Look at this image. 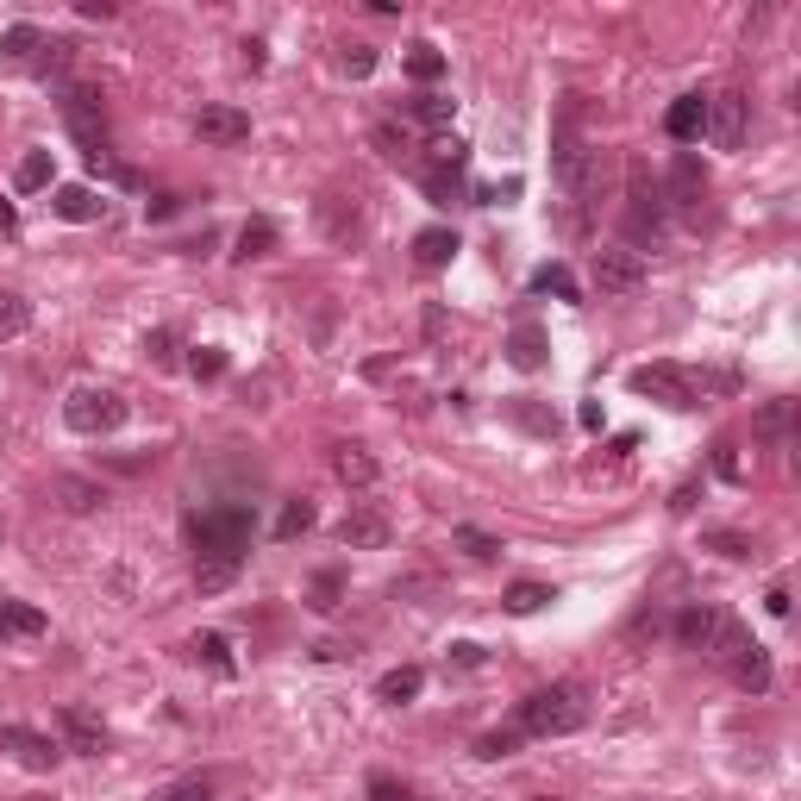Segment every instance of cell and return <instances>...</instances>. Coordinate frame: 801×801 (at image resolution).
Listing matches in <instances>:
<instances>
[{
	"instance_id": "obj_35",
	"label": "cell",
	"mask_w": 801,
	"mask_h": 801,
	"mask_svg": "<svg viewBox=\"0 0 801 801\" xmlns=\"http://www.w3.org/2000/svg\"><path fill=\"white\" fill-rule=\"evenodd\" d=\"M520 726H495V732H482V739H476V757H489V764H495V757H514V751H520Z\"/></svg>"
},
{
	"instance_id": "obj_30",
	"label": "cell",
	"mask_w": 801,
	"mask_h": 801,
	"mask_svg": "<svg viewBox=\"0 0 801 801\" xmlns=\"http://www.w3.org/2000/svg\"><path fill=\"white\" fill-rule=\"evenodd\" d=\"M13 188H20V195H38V188H50V150H25L20 170H13Z\"/></svg>"
},
{
	"instance_id": "obj_4",
	"label": "cell",
	"mask_w": 801,
	"mask_h": 801,
	"mask_svg": "<svg viewBox=\"0 0 801 801\" xmlns=\"http://www.w3.org/2000/svg\"><path fill=\"white\" fill-rule=\"evenodd\" d=\"M714 657H726V670L739 676V689H751V695H764L771 689V657H764V645L751 639L745 626H720V645H714Z\"/></svg>"
},
{
	"instance_id": "obj_44",
	"label": "cell",
	"mask_w": 801,
	"mask_h": 801,
	"mask_svg": "<svg viewBox=\"0 0 801 801\" xmlns=\"http://www.w3.org/2000/svg\"><path fill=\"white\" fill-rule=\"evenodd\" d=\"M188 370H195L200 382H220V375H225V350H213V345H200L195 357H188Z\"/></svg>"
},
{
	"instance_id": "obj_10",
	"label": "cell",
	"mask_w": 801,
	"mask_h": 801,
	"mask_svg": "<svg viewBox=\"0 0 801 801\" xmlns=\"http://www.w3.org/2000/svg\"><path fill=\"white\" fill-rule=\"evenodd\" d=\"M745 113H751V100L739 95V88H726V95L707 100V138L720 150H739V138H745Z\"/></svg>"
},
{
	"instance_id": "obj_8",
	"label": "cell",
	"mask_w": 801,
	"mask_h": 801,
	"mask_svg": "<svg viewBox=\"0 0 801 801\" xmlns=\"http://www.w3.org/2000/svg\"><path fill=\"white\" fill-rule=\"evenodd\" d=\"M595 288L601 295H639L645 288V257H632L626 245L595 250Z\"/></svg>"
},
{
	"instance_id": "obj_12",
	"label": "cell",
	"mask_w": 801,
	"mask_h": 801,
	"mask_svg": "<svg viewBox=\"0 0 801 801\" xmlns=\"http://www.w3.org/2000/svg\"><path fill=\"white\" fill-rule=\"evenodd\" d=\"M0 751H13L25 771H50V764L63 757V745L45 739V732H32V726H0Z\"/></svg>"
},
{
	"instance_id": "obj_53",
	"label": "cell",
	"mask_w": 801,
	"mask_h": 801,
	"mask_svg": "<svg viewBox=\"0 0 801 801\" xmlns=\"http://www.w3.org/2000/svg\"><path fill=\"white\" fill-rule=\"evenodd\" d=\"M207 796H213L207 782H182V789H170V796H163V801H207Z\"/></svg>"
},
{
	"instance_id": "obj_40",
	"label": "cell",
	"mask_w": 801,
	"mask_h": 801,
	"mask_svg": "<svg viewBox=\"0 0 801 801\" xmlns=\"http://www.w3.org/2000/svg\"><path fill=\"white\" fill-rule=\"evenodd\" d=\"M514 420H520L526 432H539V439H557V414L539 407V401H514Z\"/></svg>"
},
{
	"instance_id": "obj_11",
	"label": "cell",
	"mask_w": 801,
	"mask_h": 801,
	"mask_svg": "<svg viewBox=\"0 0 801 801\" xmlns=\"http://www.w3.org/2000/svg\"><path fill=\"white\" fill-rule=\"evenodd\" d=\"M720 626H726L720 607L689 601V607L676 614V645H682V651H714V645H720Z\"/></svg>"
},
{
	"instance_id": "obj_52",
	"label": "cell",
	"mask_w": 801,
	"mask_h": 801,
	"mask_svg": "<svg viewBox=\"0 0 801 801\" xmlns=\"http://www.w3.org/2000/svg\"><path fill=\"white\" fill-rule=\"evenodd\" d=\"M451 664H464V670H476V664H482V645H470V639H464V645H451Z\"/></svg>"
},
{
	"instance_id": "obj_51",
	"label": "cell",
	"mask_w": 801,
	"mask_h": 801,
	"mask_svg": "<svg viewBox=\"0 0 801 801\" xmlns=\"http://www.w3.org/2000/svg\"><path fill=\"white\" fill-rule=\"evenodd\" d=\"M576 420H582V432H601L607 414H601V401H582V414H576Z\"/></svg>"
},
{
	"instance_id": "obj_22",
	"label": "cell",
	"mask_w": 801,
	"mask_h": 801,
	"mask_svg": "<svg viewBox=\"0 0 801 801\" xmlns=\"http://www.w3.org/2000/svg\"><path fill=\"white\" fill-rule=\"evenodd\" d=\"M451 257H457V232L451 225H426L420 238H414V263L420 270H445Z\"/></svg>"
},
{
	"instance_id": "obj_6",
	"label": "cell",
	"mask_w": 801,
	"mask_h": 801,
	"mask_svg": "<svg viewBox=\"0 0 801 801\" xmlns=\"http://www.w3.org/2000/svg\"><path fill=\"white\" fill-rule=\"evenodd\" d=\"M63 120H70V132L82 138L88 157L107 150V100H100L95 82H70V88H63Z\"/></svg>"
},
{
	"instance_id": "obj_33",
	"label": "cell",
	"mask_w": 801,
	"mask_h": 801,
	"mask_svg": "<svg viewBox=\"0 0 801 801\" xmlns=\"http://www.w3.org/2000/svg\"><path fill=\"white\" fill-rule=\"evenodd\" d=\"M338 601H345V576L338 570H320L313 582H307V607H313V614H332Z\"/></svg>"
},
{
	"instance_id": "obj_45",
	"label": "cell",
	"mask_w": 801,
	"mask_h": 801,
	"mask_svg": "<svg viewBox=\"0 0 801 801\" xmlns=\"http://www.w3.org/2000/svg\"><path fill=\"white\" fill-rule=\"evenodd\" d=\"M714 476H720V482H745V470H739V445H732V439L714 445Z\"/></svg>"
},
{
	"instance_id": "obj_32",
	"label": "cell",
	"mask_w": 801,
	"mask_h": 801,
	"mask_svg": "<svg viewBox=\"0 0 801 801\" xmlns=\"http://www.w3.org/2000/svg\"><path fill=\"white\" fill-rule=\"evenodd\" d=\"M25 325H32V300L20 288H0V338H20Z\"/></svg>"
},
{
	"instance_id": "obj_13",
	"label": "cell",
	"mask_w": 801,
	"mask_h": 801,
	"mask_svg": "<svg viewBox=\"0 0 801 801\" xmlns=\"http://www.w3.org/2000/svg\"><path fill=\"white\" fill-rule=\"evenodd\" d=\"M313 220H320V232L332 238V245H350V238L363 232V213H357V200L350 195H320Z\"/></svg>"
},
{
	"instance_id": "obj_42",
	"label": "cell",
	"mask_w": 801,
	"mask_h": 801,
	"mask_svg": "<svg viewBox=\"0 0 801 801\" xmlns=\"http://www.w3.org/2000/svg\"><path fill=\"white\" fill-rule=\"evenodd\" d=\"M70 57H75L70 38H50L45 57H38V75H45V82H50V75H70Z\"/></svg>"
},
{
	"instance_id": "obj_49",
	"label": "cell",
	"mask_w": 801,
	"mask_h": 801,
	"mask_svg": "<svg viewBox=\"0 0 801 801\" xmlns=\"http://www.w3.org/2000/svg\"><path fill=\"white\" fill-rule=\"evenodd\" d=\"M370 70H375V45H345V75H357V82H363Z\"/></svg>"
},
{
	"instance_id": "obj_18",
	"label": "cell",
	"mask_w": 801,
	"mask_h": 801,
	"mask_svg": "<svg viewBox=\"0 0 801 801\" xmlns=\"http://www.w3.org/2000/svg\"><path fill=\"white\" fill-rule=\"evenodd\" d=\"M238 570H245V557L207 551V557H195V589H200V595H220V589H232V582H238Z\"/></svg>"
},
{
	"instance_id": "obj_27",
	"label": "cell",
	"mask_w": 801,
	"mask_h": 801,
	"mask_svg": "<svg viewBox=\"0 0 801 801\" xmlns=\"http://www.w3.org/2000/svg\"><path fill=\"white\" fill-rule=\"evenodd\" d=\"M401 113H407V120H420V125H432V132H439V125H451V113H457V100H445V95H432V88H426V95L401 100Z\"/></svg>"
},
{
	"instance_id": "obj_43",
	"label": "cell",
	"mask_w": 801,
	"mask_h": 801,
	"mask_svg": "<svg viewBox=\"0 0 801 801\" xmlns=\"http://www.w3.org/2000/svg\"><path fill=\"white\" fill-rule=\"evenodd\" d=\"M701 545L720 551V557H732V564H739V557H751V539H745V532H701Z\"/></svg>"
},
{
	"instance_id": "obj_57",
	"label": "cell",
	"mask_w": 801,
	"mask_h": 801,
	"mask_svg": "<svg viewBox=\"0 0 801 801\" xmlns=\"http://www.w3.org/2000/svg\"><path fill=\"white\" fill-rule=\"evenodd\" d=\"M532 801H551V796H532Z\"/></svg>"
},
{
	"instance_id": "obj_39",
	"label": "cell",
	"mask_w": 801,
	"mask_h": 801,
	"mask_svg": "<svg viewBox=\"0 0 801 801\" xmlns=\"http://www.w3.org/2000/svg\"><path fill=\"white\" fill-rule=\"evenodd\" d=\"M532 288H539V295H557V300H576V295H582V288H576V275L564 270V263H545V270L532 275Z\"/></svg>"
},
{
	"instance_id": "obj_16",
	"label": "cell",
	"mask_w": 801,
	"mask_h": 801,
	"mask_svg": "<svg viewBox=\"0 0 801 801\" xmlns=\"http://www.w3.org/2000/svg\"><path fill=\"white\" fill-rule=\"evenodd\" d=\"M701 195H707V163H701L695 150H676V163H670V200L695 207Z\"/></svg>"
},
{
	"instance_id": "obj_38",
	"label": "cell",
	"mask_w": 801,
	"mask_h": 801,
	"mask_svg": "<svg viewBox=\"0 0 801 801\" xmlns=\"http://www.w3.org/2000/svg\"><path fill=\"white\" fill-rule=\"evenodd\" d=\"M407 75H414V82H439V75H445V50H439V45H414V50H407Z\"/></svg>"
},
{
	"instance_id": "obj_54",
	"label": "cell",
	"mask_w": 801,
	"mask_h": 801,
	"mask_svg": "<svg viewBox=\"0 0 801 801\" xmlns=\"http://www.w3.org/2000/svg\"><path fill=\"white\" fill-rule=\"evenodd\" d=\"M175 207H182V195H157V200H150V207H145V213H150V220H170Z\"/></svg>"
},
{
	"instance_id": "obj_55",
	"label": "cell",
	"mask_w": 801,
	"mask_h": 801,
	"mask_svg": "<svg viewBox=\"0 0 801 801\" xmlns=\"http://www.w3.org/2000/svg\"><path fill=\"white\" fill-rule=\"evenodd\" d=\"M113 13H120L113 0H82V20H113Z\"/></svg>"
},
{
	"instance_id": "obj_23",
	"label": "cell",
	"mask_w": 801,
	"mask_h": 801,
	"mask_svg": "<svg viewBox=\"0 0 801 801\" xmlns=\"http://www.w3.org/2000/svg\"><path fill=\"white\" fill-rule=\"evenodd\" d=\"M338 539H345L350 551H382L389 545V520H382V514H345Z\"/></svg>"
},
{
	"instance_id": "obj_46",
	"label": "cell",
	"mask_w": 801,
	"mask_h": 801,
	"mask_svg": "<svg viewBox=\"0 0 801 801\" xmlns=\"http://www.w3.org/2000/svg\"><path fill=\"white\" fill-rule=\"evenodd\" d=\"M782 432H789V401H771L757 414V439H782Z\"/></svg>"
},
{
	"instance_id": "obj_20",
	"label": "cell",
	"mask_w": 801,
	"mask_h": 801,
	"mask_svg": "<svg viewBox=\"0 0 801 801\" xmlns=\"http://www.w3.org/2000/svg\"><path fill=\"white\" fill-rule=\"evenodd\" d=\"M45 607H32V601H7L0 595V632L7 639H45Z\"/></svg>"
},
{
	"instance_id": "obj_2",
	"label": "cell",
	"mask_w": 801,
	"mask_h": 801,
	"mask_svg": "<svg viewBox=\"0 0 801 801\" xmlns=\"http://www.w3.org/2000/svg\"><path fill=\"white\" fill-rule=\"evenodd\" d=\"M250 532H257V514L245 501H220V507H200L188 520V539H195V557L207 551H225V557H245L250 551Z\"/></svg>"
},
{
	"instance_id": "obj_14",
	"label": "cell",
	"mask_w": 801,
	"mask_h": 801,
	"mask_svg": "<svg viewBox=\"0 0 801 801\" xmlns=\"http://www.w3.org/2000/svg\"><path fill=\"white\" fill-rule=\"evenodd\" d=\"M50 213H57V220H70V225H88V220H100V213H107V200H100L95 188L70 182V188H57V195H50Z\"/></svg>"
},
{
	"instance_id": "obj_9",
	"label": "cell",
	"mask_w": 801,
	"mask_h": 801,
	"mask_svg": "<svg viewBox=\"0 0 801 801\" xmlns=\"http://www.w3.org/2000/svg\"><path fill=\"white\" fill-rule=\"evenodd\" d=\"M195 132H200V145L232 150V145H245V138H250V113H245V107L213 100V107H200V113H195Z\"/></svg>"
},
{
	"instance_id": "obj_26",
	"label": "cell",
	"mask_w": 801,
	"mask_h": 801,
	"mask_svg": "<svg viewBox=\"0 0 801 801\" xmlns=\"http://www.w3.org/2000/svg\"><path fill=\"white\" fill-rule=\"evenodd\" d=\"M188 657H195V664H207L213 676H232V670H238V664H232V645H225L220 632H195V639H188Z\"/></svg>"
},
{
	"instance_id": "obj_31",
	"label": "cell",
	"mask_w": 801,
	"mask_h": 801,
	"mask_svg": "<svg viewBox=\"0 0 801 801\" xmlns=\"http://www.w3.org/2000/svg\"><path fill=\"white\" fill-rule=\"evenodd\" d=\"M270 250H275V225L270 220H245L238 250H232V257H238V263H250V257H270Z\"/></svg>"
},
{
	"instance_id": "obj_7",
	"label": "cell",
	"mask_w": 801,
	"mask_h": 801,
	"mask_svg": "<svg viewBox=\"0 0 801 801\" xmlns=\"http://www.w3.org/2000/svg\"><path fill=\"white\" fill-rule=\"evenodd\" d=\"M632 389L639 395H651V401H664V407H695V375L682 370V363H639L632 370Z\"/></svg>"
},
{
	"instance_id": "obj_15",
	"label": "cell",
	"mask_w": 801,
	"mask_h": 801,
	"mask_svg": "<svg viewBox=\"0 0 801 801\" xmlns=\"http://www.w3.org/2000/svg\"><path fill=\"white\" fill-rule=\"evenodd\" d=\"M664 132H670L676 145H695L701 132H707V100H701V95L670 100V113H664Z\"/></svg>"
},
{
	"instance_id": "obj_19",
	"label": "cell",
	"mask_w": 801,
	"mask_h": 801,
	"mask_svg": "<svg viewBox=\"0 0 801 801\" xmlns=\"http://www.w3.org/2000/svg\"><path fill=\"white\" fill-rule=\"evenodd\" d=\"M63 739H70V751H82V757H100V751H107V732H100V720L88 707H63Z\"/></svg>"
},
{
	"instance_id": "obj_24",
	"label": "cell",
	"mask_w": 801,
	"mask_h": 801,
	"mask_svg": "<svg viewBox=\"0 0 801 801\" xmlns=\"http://www.w3.org/2000/svg\"><path fill=\"white\" fill-rule=\"evenodd\" d=\"M426 689V670L420 664H401V670H389L382 682H375V701H389V707H407V701Z\"/></svg>"
},
{
	"instance_id": "obj_28",
	"label": "cell",
	"mask_w": 801,
	"mask_h": 801,
	"mask_svg": "<svg viewBox=\"0 0 801 801\" xmlns=\"http://www.w3.org/2000/svg\"><path fill=\"white\" fill-rule=\"evenodd\" d=\"M420 182H426V200H432V207H457V200H464V170H439V163H432Z\"/></svg>"
},
{
	"instance_id": "obj_21",
	"label": "cell",
	"mask_w": 801,
	"mask_h": 801,
	"mask_svg": "<svg viewBox=\"0 0 801 801\" xmlns=\"http://www.w3.org/2000/svg\"><path fill=\"white\" fill-rule=\"evenodd\" d=\"M332 470H338V482H345V489H370L375 476V457L363 445H332Z\"/></svg>"
},
{
	"instance_id": "obj_50",
	"label": "cell",
	"mask_w": 801,
	"mask_h": 801,
	"mask_svg": "<svg viewBox=\"0 0 801 801\" xmlns=\"http://www.w3.org/2000/svg\"><path fill=\"white\" fill-rule=\"evenodd\" d=\"M764 607H771L776 620H789V607H796V601H789V589H782V582H776L771 595H764Z\"/></svg>"
},
{
	"instance_id": "obj_56",
	"label": "cell",
	"mask_w": 801,
	"mask_h": 801,
	"mask_svg": "<svg viewBox=\"0 0 801 801\" xmlns=\"http://www.w3.org/2000/svg\"><path fill=\"white\" fill-rule=\"evenodd\" d=\"M20 232V213H13V200H0V238H13Z\"/></svg>"
},
{
	"instance_id": "obj_48",
	"label": "cell",
	"mask_w": 801,
	"mask_h": 801,
	"mask_svg": "<svg viewBox=\"0 0 801 801\" xmlns=\"http://www.w3.org/2000/svg\"><path fill=\"white\" fill-rule=\"evenodd\" d=\"M370 801H414V789H407V782H395V776L375 771V776H370Z\"/></svg>"
},
{
	"instance_id": "obj_5",
	"label": "cell",
	"mask_w": 801,
	"mask_h": 801,
	"mask_svg": "<svg viewBox=\"0 0 801 801\" xmlns=\"http://www.w3.org/2000/svg\"><path fill=\"white\" fill-rule=\"evenodd\" d=\"M125 414H132V407H125L113 389H75V395L63 401V426H70V432H88V439H100V432H120Z\"/></svg>"
},
{
	"instance_id": "obj_36",
	"label": "cell",
	"mask_w": 801,
	"mask_h": 801,
	"mask_svg": "<svg viewBox=\"0 0 801 801\" xmlns=\"http://www.w3.org/2000/svg\"><path fill=\"white\" fill-rule=\"evenodd\" d=\"M32 50H45V32H38V25H7V32H0V57H32Z\"/></svg>"
},
{
	"instance_id": "obj_47",
	"label": "cell",
	"mask_w": 801,
	"mask_h": 801,
	"mask_svg": "<svg viewBox=\"0 0 801 801\" xmlns=\"http://www.w3.org/2000/svg\"><path fill=\"white\" fill-rule=\"evenodd\" d=\"M370 138H375V150H382V157H389V163H401V157H407V150H414V145H407V132H395V125H375Z\"/></svg>"
},
{
	"instance_id": "obj_37",
	"label": "cell",
	"mask_w": 801,
	"mask_h": 801,
	"mask_svg": "<svg viewBox=\"0 0 801 801\" xmlns=\"http://www.w3.org/2000/svg\"><path fill=\"white\" fill-rule=\"evenodd\" d=\"M451 545H457V551H470L476 564H495V557H501V539L476 532V526H457V532H451Z\"/></svg>"
},
{
	"instance_id": "obj_1",
	"label": "cell",
	"mask_w": 801,
	"mask_h": 801,
	"mask_svg": "<svg viewBox=\"0 0 801 801\" xmlns=\"http://www.w3.org/2000/svg\"><path fill=\"white\" fill-rule=\"evenodd\" d=\"M589 720V695L576 682H551V689H532L520 701V732L526 739H564Z\"/></svg>"
},
{
	"instance_id": "obj_41",
	"label": "cell",
	"mask_w": 801,
	"mask_h": 801,
	"mask_svg": "<svg viewBox=\"0 0 801 801\" xmlns=\"http://www.w3.org/2000/svg\"><path fill=\"white\" fill-rule=\"evenodd\" d=\"M145 357L157 363V370H175V363H182V350H175V332H163V325H157V332H145Z\"/></svg>"
},
{
	"instance_id": "obj_3",
	"label": "cell",
	"mask_w": 801,
	"mask_h": 801,
	"mask_svg": "<svg viewBox=\"0 0 801 801\" xmlns=\"http://www.w3.org/2000/svg\"><path fill=\"white\" fill-rule=\"evenodd\" d=\"M595 170H601V150H589L576 138V125H564L557 138H551V175H557V188L576 200L595 195Z\"/></svg>"
},
{
	"instance_id": "obj_34",
	"label": "cell",
	"mask_w": 801,
	"mask_h": 801,
	"mask_svg": "<svg viewBox=\"0 0 801 801\" xmlns=\"http://www.w3.org/2000/svg\"><path fill=\"white\" fill-rule=\"evenodd\" d=\"M313 520H320V514H313V501H288V507L275 514V539L288 545V539H300V532H313Z\"/></svg>"
},
{
	"instance_id": "obj_29",
	"label": "cell",
	"mask_w": 801,
	"mask_h": 801,
	"mask_svg": "<svg viewBox=\"0 0 801 801\" xmlns=\"http://www.w3.org/2000/svg\"><path fill=\"white\" fill-rule=\"evenodd\" d=\"M545 601H557V589H551V582H514V589L501 595V607H507V614H539Z\"/></svg>"
},
{
	"instance_id": "obj_25",
	"label": "cell",
	"mask_w": 801,
	"mask_h": 801,
	"mask_svg": "<svg viewBox=\"0 0 801 801\" xmlns=\"http://www.w3.org/2000/svg\"><path fill=\"white\" fill-rule=\"evenodd\" d=\"M507 363H514V370H545V332H539V325H514Z\"/></svg>"
},
{
	"instance_id": "obj_17",
	"label": "cell",
	"mask_w": 801,
	"mask_h": 801,
	"mask_svg": "<svg viewBox=\"0 0 801 801\" xmlns=\"http://www.w3.org/2000/svg\"><path fill=\"white\" fill-rule=\"evenodd\" d=\"M50 501H57L63 514H95L100 501H107V489L88 482V476H57V482H50Z\"/></svg>"
}]
</instances>
